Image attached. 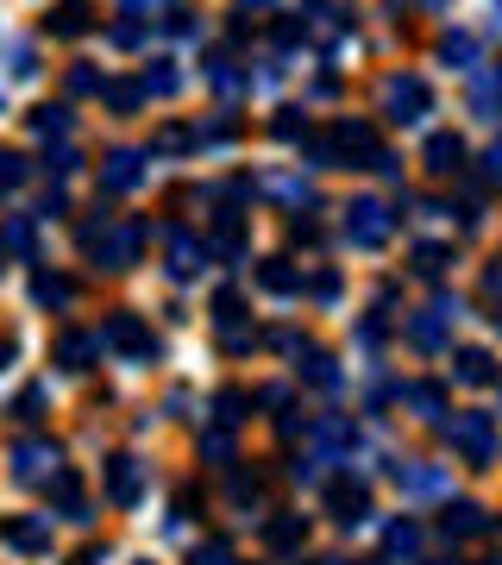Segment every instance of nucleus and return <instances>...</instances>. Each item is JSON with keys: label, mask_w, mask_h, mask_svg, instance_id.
I'll return each instance as SVG.
<instances>
[{"label": "nucleus", "mask_w": 502, "mask_h": 565, "mask_svg": "<svg viewBox=\"0 0 502 565\" xmlns=\"http://www.w3.org/2000/svg\"><path fill=\"white\" fill-rule=\"evenodd\" d=\"M82 252H88V264L95 270H107V277H120V270H132L145 252V221H126V214H95V221L82 226Z\"/></svg>", "instance_id": "f257e3e1"}, {"label": "nucleus", "mask_w": 502, "mask_h": 565, "mask_svg": "<svg viewBox=\"0 0 502 565\" xmlns=\"http://www.w3.org/2000/svg\"><path fill=\"white\" fill-rule=\"evenodd\" d=\"M327 145H333V170H377V177H396V158L383 151L371 120H333Z\"/></svg>", "instance_id": "f03ea898"}, {"label": "nucleus", "mask_w": 502, "mask_h": 565, "mask_svg": "<svg viewBox=\"0 0 502 565\" xmlns=\"http://www.w3.org/2000/svg\"><path fill=\"white\" fill-rule=\"evenodd\" d=\"M440 440L452 446L471 471H490V465H496V415H490V408H459V415L440 422Z\"/></svg>", "instance_id": "7ed1b4c3"}, {"label": "nucleus", "mask_w": 502, "mask_h": 565, "mask_svg": "<svg viewBox=\"0 0 502 565\" xmlns=\"http://www.w3.org/2000/svg\"><path fill=\"white\" fill-rule=\"evenodd\" d=\"M214 345H221L226 359H245L252 345H258V327H252V308H245V289L239 282H221L214 289Z\"/></svg>", "instance_id": "20e7f679"}, {"label": "nucleus", "mask_w": 502, "mask_h": 565, "mask_svg": "<svg viewBox=\"0 0 502 565\" xmlns=\"http://www.w3.org/2000/svg\"><path fill=\"white\" fill-rule=\"evenodd\" d=\"M100 352H114L120 364H158L163 359V340L139 321V315H132V308H114V315L100 321Z\"/></svg>", "instance_id": "39448f33"}, {"label": "nucleus", "mask_w": 502, "mask_h": 565, "mask_svg": "<svg viewBox=\"0 0 502 565\" xmlns=\"http://www.w3.org/2000/svg\"><path fill=\"white\" fill-rule=\"evenodd\" d=\"M464 315V302L452 296V289H434V302L415 308L408 321H402V340L415 345V352H446L452 345V321Z\"/></svg>", "instance_id": "423d86ee"}, {"label": "nucleus", "mask_w": 502, "mask_h": 565, "mask_svg": "<svg viewBox=\"0 0 502 565\" xmlns=\"http://www.w3.org/2000/svg\"><path fill=\"white\" fill-rule=\"evenodd\" d=\"M63 471V446L51 434H25V440L7 446V478L20 490H44Z\"/></svg>", "instance_id": "0eeeda50"}, {"label": "nucleus", "mask_w": 502, "mask_h": 565, "mask_svg": "<svg viewBox=\"0 0 502 565\" xmlns=\"http://www.w3.org/2000/svg\"><path fill=\"white\" fill-rule=\"evenodd\" d=\"M345 221V245H359V252H383L389 245V233H396V214H389V202H377V195H359V202H345L340 207Z\"/></svg>", "instance_id": "6e6552de"}, {"label": "nucleus", "mask_w": 502, "mask_h": 565, "mask_svg": "<svg viewBox=\"0 0 502 565\" xmlns=\"http://www.w3.org/2000/svg\"><path fill=\"white\" fill-rule=\"evenodd\" d=\"M377 107H383V120L389 126H421L427 114H434V88H427L421 76H383V88H377Z\"/></svg>", "instance_id": "1a4fd4ad"}, {"label": "nucleus", "mask_w": 502, "mask_h": 565, "mask_svg": "<svg viewBox=\"0 0 502 565\" xmlns=\"http://www.w3.org/2000/svg\"><path fill=\"white\" fill-rule=\"evenodd\" d=\"M321 490H327V515H333V522H340L345 534L371 522V484H364L359 471H333V478H327Z\"/></svg>", "instance_id": "9d476101"}, {"label": "nucleus", "mask_w": 502, "mask_h": 565, "mask_svg": "<svg viewBox=\"0 0 502 565\" xmlns=\"http://www.w3.org/2000/svg\"><path fill=\"white\" fill-rule=\"evenodd\" d=\"M440 534L446 541H490V534H496V515H490L483 503H471V497H446Z\"/></svg>", "instance_id": "9b49d317"}, {"label": "nucleus", "mask_w": 502, "mask_h": 565, "mask_svg": "<svg viewBox=\"0 0 502 565\" xmlns=\"http://www.w3.org/2000/svg\"><path fill=\"white\" fill-rule=\"evenodd\" d=\"M100 484H107V503H114V509H139V497H145L139 452H114V459L100 465Z\"/></svg>", "instance_id": "f8f14e48"}, {"label": "nucleus", "mask_w": 502, "mask_h": 565, "mask_svg": "<svg viewBox=\"0 0 502 565\" xmlns=\"http://www.w3.org/2000/svg\"><path fill=\"white\" fill-rule=\"evenodd\" d=\"M145 163L151 158H145L139 145H114V151L100 158V195H132L145 182Z\"/></svg>", "instance_id": "ddd939ff"}, {"label": "nucleus", "mask_w": 502, "mask_h": 565, "mask_svg": "<svg viewBox=\"0 0 502 565\" xmlns=\"http://www.w3.org/2000/svg\"><path fill=\"white\" fill-rule=\"evenodd\" d=\"M51 364H57L63 377H82V371H95V364H100V333L63 327V333H57V345H51Z\"/></svg>", "instance_id": "4468645a"}, {"label": "nucleus", "mask_w": 502, "mask_h": 565, "mask_svg": "<svg viewBox=\"0 0 502 565\" xmlns=\"http://www.w3.org/2000/svg\"><path fill=\"white\" fill-rule=\"evenodd\" d=\"M252 195H270V202H282L289 214H301V207H321L314 182L296 177V170H270V177H258V182H252Z\"/></svg>", "instance_id": "2eb2a0df"}, {"label": "nucleus", "mask_w": 502, "mask_h": 565, "mask_svg": "<svg viewBox=\"0 0 502 565\" xmlns=\"http://www.w3.org/2000/svg\"><path fill=\"white\" fill-rule=\"evenodd\" d=\"M0 546H13L25 559L51 553V515H0Z\"/></svg>", "instance_id": "dca6fc26"}, {"label": "nucleus", "mask_w": 502, "mask_h": 565, "mask_svg": "<svg viewBox=\"0 0 502 565\" xmlns=\"http://www.w3.org/2000/svg\"><path fill=\"white\" fill-rule=\"evenodd\" d=\"M421 163H427V177H452L459 182L464 170H471V145L459 139V132H434V139H427V151H421Z\"/></svg>", "instance_id": "f3484780"}, {"label": "nucleus", "mask_w": 502, "mask_h": 565, "mask_svg": "<svg viewBox=\"0 0 502 565\" xmlns=\"http://www.w3.org/2000/svg\"><path fill=\"white\" fill-rule=\"evenodd\" d=\"M421 546H427V534H421V522L415 515H396V522H383V559L377 565H421Z\"/></svg>", "instance_id": "a211bd4d"}, {"label": "nucleus", "mask_w": 502, "mask_h": 565, "mask_svg": "<svg viewBox=\"0 0 502 565\" xmlns=\"http://www.w3.org/2000/svg\"><path fill=\"white\" fill-rule=\"evenodd\" d=\"M163 264H170V277L177 282H189V277H201L207 245H201L195 233H182V226H163Z\"/></svg>", "instance_id": "6ab92c4d"}, {"label": "nucleus", "mask_w": 502, "mask_h": 565, "mask_svg": "<svg viewBox=\"0 0 502 565\" xmlns=\"http://www.w3.org/2000/svg\"><path fill=\"white\" fill-rule=\"evenodd\" d=\"M207 258H226V264H239L245 252H252V239H245V214L239 207H221V214H214V233H207Z\"/></svg>", "instance_id": "aec40b11"}, {"label": "nucleus", "mask_w": 502, "mask_h": 565, "mask_svg": "<svg viewBox=\"0 0 502 565\" xmlns=\"http://www.w3.org/2000/svg\"><path fill=\"white\" fill-rule=\"evenodd\" d=\"M289 364H296V377H308V384L327 390V396H333V390L345 384L340 364H333V352H327V345H314V340H301L296 352H289Z\"/></svg>", "instance_id": "412c9836"}, {"label": "nucleus", "mask_w": 502, "mask_h": 565, "mask_svg": "<svg viewBox=\"0 0 502 565\" xmlns=\"http://www.w3.org/2000/svg\"><path fill=\"white\" fill-rule=\"evenodd\" d=\"M389 478L402 497H446V471L427 459H389Z\"/></svg>", "instance_id": "4be33fe9"}, {"label": "nucleus", "mask_w": 502, "mask_h": 565, "mask_svg": "<svg viewBox=\"0 0 502 565\" xmlns=\"http://www.w3.org/2000/svg\"><path fill=\"white\" fill-rule=\"evenodd\" d=\"M396 403L408 408V415H421L427 427H440L452 408H446V390L434 384V377H415V384H396Z\"/></svg>", "instance_id": "5701e85b"}, {"label": "nucleus", "mask_w": 502, "mask_h": 565, "mask_svg": "<svg viewBox=\"0 0 502 565\" xmlns=\"http://www.w3.org/2000/svg\"><path fill=\"white\" fill-rule=\"evenodd\" d=\"M44 497H51V509H57L63 522H76V527H88V522H95V509L82 503V478H76V471H70V465H63L57 478L44 484Z\"/></svg>", "instance_id": "b1692460"}, {"label": "nucleus", "mask_w": 502, "mask_h": 565, "mask_svg": "<svg viewBox=\"0 0 502 565\" xmlns=\"http://www.w3.org/2000/svg\"><path fill=\"white\" fill-rule=\"evenodd\" d=\"M95 7H88V0H57V7H51V13H44V32H51V39H88V32H95Z\"/></svg>", "instance_id": "393cba45"}, {"label": "nucleus", "mask_w": 502, "mask_h": 565, "mask_svg": "<svg viewBox=\"0 0 502 565\" xmlns=\"http://www.w3.org/2000/svg\"><path fill=\"white\" fill-rule=\"evenodd\" d=\"M226 503L233 509H245V515H252V509H264V471L258 465H226Z\"/></svg>", "instance_id": "a878e982"}, {"label": "nucleus", "mask_w": 502, "mask_h": 565, "mask_svg": "<svg viewBox=\"0 0 502 565\" xmlns=\"http://www.w3.org/2000/svg\"><path fill=\"white\" fill-rule=\"evenodd\" d=\"M7 252L25 258V264H39V221H32V214H7V221H0V258H7Z\"/></svg>", "instance_id": "bb28decb"}, {"label": "nucleus", "mask_w": 502, "mask_h": 565, "mask_svg": "<svg viewBox=\"0 0 502 565\" xmlns=\"http://www.w3.org/2000/svg\"><path fill=\"white\" fill-rule=\"evenodd\" d=\"M452 377L471 384V390H490L496 384V359H490L483 345H459V352H452Z\"/></svg>", "instance_id": "cd10ccee"}, {"label": "nucleus", "mask_w": 502, "mask_h": 565, "mask_svg": "<svg viewBox=\"0 0 502 565\" xmlns=\"http://www.w3.org/2000/svg\"><path fill=\"white\" fill-rule=\"evenodd\" d=\"M207 415H214V427H221V434L245 427V415H252V390H239V384L214 390V403H207Z\"/></svg>", "instance_id": "c85d7f7f"}, {"label": "nucleus", "mask_w": 502, "mask_h": 565, "mask_svg": "<svg viewBox=\"0 0 502 565\" xmlns=\"http://www.w3.org/2000/svg\"><path fill=\"white\" fill-rule=\"evenodd\" d=\"M301 541H308V515H289V509L282 515H264V546L270 553H296Z\"/></svg>", "instance_id": "c756f323"}, {"label": "nucleus", "mask_w": 502, "mask_h": 565, "mask_svg": "<svg viewBox=\"0 0 502 565\" xmlns=\"http://www.w3.org/2000/svg\"><path fill=\"white\" fill-rule=\"evenodd\" d=\"M252 277H258L264 296H301V270L289 258H258V270H252Z\"/></svg>", "instance_id": "7c9ffc66"}, {"label": "nucleus", "mask_w": 502, "mask_h": 565, "mask_svg": "<svg viewBox=\"0 0 502 565\" xmlns=\"http://www.w3.org/2000/svg\"><path fill=\"white\" fill-rule=\"evenodd\" d=\"M95 95L107 102V114H139V107H145L139 76H100V88H95Z\"/></svg>", "instance_id": "2f4dec72"}, {"label": "nucleus", "mask_w": 502, "mask_h": 565, "mask_svg": "<svg viewBox=\"0 0 502 565\" xmlns=\"http://www.w3.org/2000/svg\"><path fill=\"white\" fill-rule=\"evenodd\" d=\"M25 126H32V139L63 145L70 132H76V114H70V107H32V114H25Z\"/></svg>", "instance_id": "473e14b6"}, {"label": "nucleus", "mask_w": 502, "mask_h": 565, "mask_svg": "<svg viewBox=\"0 0 502 565\" xmlns=\"http://www.w3.org/2000/svg\"><path fill=\"white\" fill-rule=\"evenodd\" d=\"M32 302L39 308H70L76 302V282L57 277V270H32Z\"/></svg>", "instance_id": "72a5a7b5"}, {"label": "nucleus", "mask_w": 502, "mask_h": 565, "mask_svg": "<svg viewBox=\"0 0 502 565\" xmlns=\"http://www.w3.org/2000/svg\"><path fill=\"white\" fill-rule=\"evenodd\" d=\"M139 88H145V102H151V95L163 102V95H177V88H182V70L170 57H151V63H145V76H139Z\"/></svg>", "instance_id": "f704fd0d"}, {"label": "nucleus", "mask_w": 502, "mask_h": 565, "mask_svg": "<svg viewBox=\"0 0 502 565\" xmlns=\"http://www.w3.org/2000/svg\"><path fill=\"white\" fill-rule=\"evenodd\" d=\"M201 76L214 82L221 95H239V88H252V76H245V70H233V57H226V51H214V57H201Z\"/></svg>", "instance_id": "c9c22d12"}, {"label": "nucleus", "mask_w": 502, "mask_h": 565, "mask_svg": "<svg viewBox=\"0 0 502 565\" xmlns=\"http://www.w3.org/2000/svg\"><path fill=\"white\" fill-rule=\"evenodd\" d=\"M471 114H478L483 126L496 120V70H490V63H478V70H471Z\"/></svg>", "instance_id": "e433bc0d"}, {"label": "nucleus", "mask_w": 502, "mask_h": 565, "mask_svg": "<svg viewBox=\"0 0 502 565\" xmlns=\"http://www.w3.org/2000/svg\"><path fill=\"white\" fill-rule=\"evenodd\" d=\"M446 264H452V245H415V258H408V270L421 282H440Z\"/></svg>", "instance_id": "4c0bfd02"}, {"label": "nucleus", "mask_w": 502, "mask_h": 565, "mask_svg": "<svg viewBox=\"0 0 502 565\" xmlns=\"http://www.w3.org/2000/svg\"><path fill=\"white\" fill-rule=\"evenodd\" d=\"M440 63H446V70H478V39H471V32H446V39H440Z\"/></svg>", "instance_id": "58836bf2"}, {"label": "nucleus", "mask_w": 502, "mask_h": 565, "mask_svg": "<svg viewBox=\"0 0 502 565\" xmlns=\"http://www.w3.org/2000/svg\"><path fill=\"white\" fill-rule=\"evenodd\" d=\"M270 139H277V145H301V139H308V107H277V114H270Z\"/></svg>", "instance_id": "ea45409f"}, {"label": "nucleus", "mask_w": 502, "mask_h": 565, "mask_svg": "<svg viewBox=\"0 0 502 565\" xmlns=\"http://www.w3.org/2000/svg\"><path fill=\"white\" fill-rule=\"evenodd\" d=\"M239 139V114H221V120L195 126V151H214V145H233Z\"/></svg>", "instance_id": "a19ab883"}, {"label": "nucleus", "mask_w": 502, "mask_h": 565, "mask_svg": "<svg viewBox=\"0 0 502 565\" xmlns=\"http://www.w3.org/2000/svg\"><path fill=\"white\" fill-rule=\"evenodd\" d=\"M177 151H195V132L189 126H158V139H151L145 158H177Z\"/></svg>", "instance_id": "79ce46f5"}, {"label": "nucleus", "mask_w": 502, "mask_h": 565, "mask_svg": "<svg viewBox=\"0 0 502 565\" xmlns=\"http://www.w3.org/2000/svg\"><path fill=\"white\" fill-rule=\"evenodd\" d=\"M25 177H32V163H25L20 151H0V195H13V189H25Z\"/></svg>", "instance_id": "37998d69"}, {"label": "nucleus", "mask_w": 502, "mask_h": 565, "mask_svg": "<svg viewBox=\"0 0 502 565\" xmlns=\"http://www.w3.org/2000/svg\"><path fill=\"white\" fill-rule=\"evenodd\" d=\"M44 403H51V390H44V384H32V390H20V403L7 408V415H13V422H39V415H44Z\"/></svg>", "instance_id": "c03bdc74"}, {"label": "nucleus", "mask_w": 502, "mask_h": 565, "mask_svg": "<svg viewBox=\"0 0 502 565\" xmlns=\"http://www.w3.org/2000/svg\"><path fill=\"white\" fill-rule=\"evenodd\" d=\"M201 459L233 465V434H221V427H201Z\"/></svg>", "instance_id": "a18cd8bd"}, {"label": "nucleus", "mask_w": 502, "mask_h": 565, "mask_svg": "<svg viewBox=\"0 0 502 565\" xmlns=\"http://www.w3.org/2000/svg\"><path fill=\"white\" fill-rule=\"evenodd\" d=\"M76 163H82V158H76V145H70V139H63V145H51V151H44V170H51V177H57V182H63V177H76Z\"/></svg>", "instance_id": "49530a36"}, {"label": "nucleus", "mask_w": 502, "mask_h": 565, "mask_svg": "<svg viewBox=\"0 0 502 565\" xmlns=\"http://www.w3.org/2000/svg\"><path fill=\"white\" fill-rule=\"evenodd\" d=\"M170 7H177V0H120V13H126L132 25H145V20H163Z\"/></svg>", "instance_id": "de8ad7c7"}, {"label": "nucleus", "mask_w": 502, "mask_h": 565, "mask_svg": "<svg viewBox=\"0 0 502 565\" xmlns=\"http://www.w3.org/2000/svg\"><path fill=\"white\" fill-rule=\"evenodd\" d=\"M189 565H239V553H233V541H201Z\"/></svg>", "instance_id": "09e8293b"}, {"label": "nucleus", "mask_w": 502, "mask_h": 565, "mask_svg": "<svg viewBox=\"0 0 502 565\" xmlns=\"http://www.w3.org/2000/svg\"><path fill=\"white\" fill-rule=\"evenodd\" d=\"M57 214H70V195H63V182H51L39 195V207H32V221H57Z\"/></svg>", "instance_id": "8fccbe9b"}, {"label": "nucleus", "mask_w": 502, "mask_h": 565, "mask_svg": "<svg viewBox=\"0 0 502 565\" xmlns=\"http://www.w3.org/2000/svg\"><path fill=\"white\" fill-rule=\"evenodd\" d=\"M277 44H282V51L308 44V25H301V13H282V20H277Z\"/></svg>", "instance_id": "3c124183"}, {"label": "nucleus", "mask_w": 502, "mask_h": 565, "mask_svg": "<svg viewBox=\"0 0 502 565\" xmlns=\"http://www.w3.org/2000/svg\"><path fill=\"white\" fill-rule=\"evenodd\" d=\"M308 289H314V302H340V270H314Z\"/></svg>", "instance_id": "603ef678"}, {"label": "nucleus", "mask_w": 502, "mask_h": 565, "mask_svg": "<svg viewBox=\"0 0 502 565\" xmlns=\"http://www.w3.org/2000/svg\"><path fill=\"white\" fill-rule=\"evenodd\" d=\"M95 88H100V76L88 63H76V70H70V95H95Z\"/></svg>", "instance_id": "864d4df0"}, {"label": "nucleus", "mask_w": 502, "mask_h": 565, "mask_svg": "<svg viewBox=\"0 0 502 565\" xmlns=\"http://www.w3.org/2000/svg\"><path fill=\"white\" fill-rule=\"evenodd\" d=\"M289 239L296 245H321V226L308 221V214H296V221H289Z\"/></svg>", "instance_id": "5fc2aeb1"}, {"label": "nucleus", "mask_w": 502, "mask_h": 565, "mask_svg": "<svg viewBox=\"0 0 502 565\" xmlns=\"http://www.w3.org/2000/svg\"><path fill=\"white\" fill-rule=\"evenodd\" d=\"M107 39L120 44V51H132V44H145V25H132V20H120V25H114V32H107Z\"/></svg>", "instance_id": "6e6d98bb"}, {"label": "nucleus", "mask_w": 502, "mask_h": 565, "mask_svg": "<svg viewBox=\"0 0 502 565\" xmlns=\"http://www.w3.org/2000/svg\"><path fill=\"white\" fill-rule=\"evenodd\" d=\"M13 76H39V57H32V51H25V44H20V51H13Z\"/></svg>", "instance_id": "4d7b16f0"}, {"label": "nucleus", "mask_w": 502, "mask_h": 565, "mask_svg": "<svg viewBox=\"0 0 502 565\" xmlns=\"http://www.w3.org/2000/svg\"><path fill=\"white\" fill-rule=\"evenodd\" d=\"M70 565H107V541H100V546H82V553H76Z\"/></svg>", "instance_id": "13d9d810"}, {"label": "nucleus", "mask_w": 502, "mask_h": 565, "mask_svg": "<svg viewBox=\"0 0 502 565\" xmlns=\"http://www.w3.org/2000/svg\"><path fill=\"white\" fill-rule=\"evenodd\" d=\"M13 359H20V340H13V333H0V371H7Z\"/></svg>", "instance_id": "bf43d9fd"}, {"label": "nucleus", "mask_w": 502, "mask_h": 565, "mask_svg": "<svg viewBox=\"0 0 502 565\" xmlns=\"http://www.w3.org/2000/svg\"><path fill=\"white\" fill-rule=\"evenodd\" d=\"M314 565H377V559H314Z\"/></svg>", "instance_id": "052dcab7"}, {"label": "nucleus", "mask_w": 502, "mask_h": 565, "mask_svg": "<svg viewBox=\"0 0 502 565\" xmlns=\"http://www.w3.org/2000/svg\"><path fill=\"white\" fill-rule=\"evenodd\" d=\"M245 7H277V0H245Z\"/></svg>", "instance_id": "680f3d73"}, {"label": "nucleus", "mask_w": 502, "mask_h": 565, "mask_svg": "<svg viewBox=\"0 0 502 565\" xmlns=\"http://www.w3.org/2000/svg\"><path fill=\"white\" fill-rule=\"evenodd\" d=\"M145 565H151V559H145Z\"/></svg>", "instance_id": "e2e57ef3"}]
</instances>
